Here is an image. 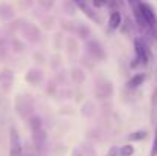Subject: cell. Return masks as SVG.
<instances>
[{
    "instance_id": "6da1fadb",
    "label": "cell",
    "mask_w": 157,
    "mask_h": 156,
    "mask_svg": "<svg viewBox=\"0 0 157 156\" xmlns=\"http://www.w3.org/2000/svg\"><path fill=\"white\" fill-rule=\"evenodd\" d=\"M29 127H31V133H32V142H34V147L38 153H41L46 147V132L43 129V124H41V119L40 116H31L29 119Z\"/></svg>"
},
{
    "instance_id": "7a4b0ae2",
    "label": "cell",
    "mask_w": 157,
    "mask_h": 156,
    "mask_svg": "<svg viewBox=\"0 0 157 156\" xmlns=\"http://www.w3.org/2000/svg\"><path fill=\"white\" fill-rule=\"evenodd\" d=\"M134 58L139 61V64H150L151 61V51L148 48V45L145 43V40L142 38H134Z\"/></svg>"
},
{
    "instance_id": "3957f363",
    "label": "cell",
    "mask_w": 157,
    "mask_h": 156,
    "mask_svg": "<svg viewBox=\"0 0 157 156\" xmlns=\"http://www.w3.org/2000/svg\"><path fill=\"white\" fill-rule=\"evenodd\" d=\"M9 156H25L20 135L14 127L9 130Z\"/></svg>"
},
{
    "instance_id": "277c9868",
    "label": "cell",
    "mask_w": 157,
    "mask_h": 156,
    "mask_svg": "<svg viewBox=\"0 0 157 156\" xmlns=\"http://www.w3.org/2000/svg\"><path fill=\"white\" fill-rule=\"evenodd\" d=\"M137 8H139L140 14L144 15L145 22L148 23V26H150L151 31H153L157 26V15H156V12H154V9H153V6L148 5V3H145V2H140V3L137 5Z\"/></svg>"
},
{
    "instance_id": "5b68a950",
    "label": "cell",
    "mask_w": 157,
    "mask_h": 156,
    "mask_svg": "<svg viewBox=\"0 0 157 156\" xmlns=\"http://www.w3.org/2000/svg\"><path fill=\"white\" fill-rule=\"evenodd\" d=\"M73 3H76V6H78L90 20H93L95 23H101V17L98 15V12L95 11V8H93L87 0H73Z\"/></svg>"
},
{
    "instance_id": "8992f818",
    "label": "cell",
    "mask_w": 157,
    "mask_h": 156,
    "mask_svg": "<svg viewBox=\"0 0 157 156\" xmlns=\"http://www.w3.org/2000/svg\"><path fill=\"white\" fill-rule=\"evenodd\" d=\"M108 29L110 31H116V29H119L121 28V25H122V14L119 12V11H116V9H113L111 12H110V15H108Z\"/></svg>"
},
{
    "instance_id": "52a82bcc",
    "label": "cell",
    "mask_w": 157,
    "mask_h": 156,
    "mask_svg": "<svg viewBox=\"0 0 157 156\" xmlns=\"http://www.w3.org/2000/svg\"><path fill=\"white\" fill-rule=\"evenodd\" d=\"M87 48H89V52H90L96 60H104L105 58V52H104V49H102V46H101L98 42H89Z\"/></svg>"
},
{
    "instance_id": "ba28073f",
    "label": "cell",
    "mask_w": 157,
    "mask_h": 156,
    "mask_svg": "<svg viewBox=\"0 0 157 156\" xmlns=\"http://www.w3.org/2000/svg\"><path fill=\"white\" fill-rule=\"evenodd\" d=\"M145 80H147V75H145L144 72H140V74H134V75L128 80L127 86H128V89H136V87L142 86V84L145 83Z\"/></svg>"
},
{
    "instance_id": "9c48e42d",
    "label": "cell",
    "mask_w": 157,
    "mask_h": 156,
    "mask_svg": "<svg viewBox=\"0 0 157 156\" xmlns=\"http://www.w3.org/2000/svg\"><path fill=\"white\" fill-rule=\"evenodd\" d=\"M147 132L145 130H137V132H133V133H130L128 135V139L130 141H142V139H145L147 138Z\"/></svg>"
},
{
    "instance_id": "30bf717a",
    "label": "cell",
    "mask_w": 157,
    "mask_h": 156,
    "mask_svg": "<svg viewBox=\"0 0 157 156\" xmlns=\"http://www.w3.org/2000/svg\"><path fill=\"white\" fill-rule=\"evenodd\" d=\"M119 155L121 156H133L134 155V147L131 144H125L119 149Z\"/></svg>"
},
{
    "instance_id": "8fae6325",
    "label": "cell",
    "mask_w": 157,
    "mask_h": 156,
    "mask_svg": "<svg viewBox=\"0 0 157 156\" xmlns=\"http://www.w3.org/2000/svg\"><path fill=\"white\" fill-rule=\"evenodd\" d=\"M151 156H157V126H156V132H154V141H153V147H151Z\"/></svg>"
},
{
    "instance_id": "7c38bea8",
    "label": "cell",
    "mask_w": 157,
    "mask_h": 156,
    "mask_svg": "<svg viewBox=\"0 0 157 156\" xmlns=\"http://www.w3.org/2000/svg\"><path fill=\"white\" fill-rule=\"evenodd\" d=\"M117 152H119V150H117L116 147H111V149L108 150V153H107V156H116V155H117Z\"/></svg>"
},
{
    "instance_id": "4fadbf2b",
    "label": "cell",
    "mask_w": 157,
    "mask_h": 156,
    "mask_svg": "<svg viewBox=\"0 0 157 156\" xmlns=\"http://www.w3.org/2000/svg\"><path fill=\"white\" fill-rule=\"evenodd\" d=\"M25 156H35V155H34L32 149H29V147H28V149H26V153H25Z\"/></svg>"
},
{
    "instance_id": "5bb4252c",
    "label": "cell",
    "mask_w": 157,
    "mask_h": 156,
    "mask_svg": "<svg viewBox=\"0 0 157 156\" xmlns=\"http://www.w3.org/2000/svg\"><path fill=\"white\" fill-rule=\"evenodd\" d=\"M128 2H130V5H131V6H134V5H139L142 0H128Z\"/></svg>"
},
{
    "instance_id": "9a60e30c",
    "label": "cell",
    "mask_w": 157,
    "mask_h": 156,
    "mask_svg": "<svg viewBox=\"0 0 157 156\" xmlns=\"http://www.w3.org/2000/svg\"><path fill=\"white\" fill-rule=\"evenodd\" d=\"M114 3H116L117 6H124V0H114Z\"/></svg>"
},
{
    "instance_id": "2e32d148",
    "label": "cell",
    "mask_w": 157,
    "mask_h": 156,
    "mask_svg": "<svg viewBox=\"0 0 157 156\" xmlns=\"http://www.w3.org/2000/svg\"><path fill=\"white\" fill-rule=\"evenodd\" d=\"M151 34H153V35H154V37L157 38V26L154 28V29H153V31H151Z\"/></svg>"
}]
</instances>
